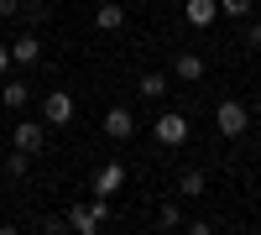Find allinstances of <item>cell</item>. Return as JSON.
<instances>
[{
  "label": "cell",
  "instance_id": "cell-1",
  "mask_svg": "<svg viewBox=\"0 0 261 235\" xmlns=\"http://www.w3.org/2000/svg\"><path fill=\"white\" fill-rule=\"evenodd\" d=\"M105 220H110V199H94V204H73L68 209V230H79V235H99Z\"/></svg>",
  "mask_w": 261,
  "mask_h": 235
},
{
  "label": "cell",
  "instance_id": "cell-2",
  "mask_svg": "<svg viewBox=\"0 0 261 235\" xmlns=\"http://www.w3.org/2000/svg\"><path fill=\"white\" fill-rule=\"evenodd\" d=\"M214 125H220L225 136H246L251 131V110L241 99H220V105H214Z\"/></svg>",
  "mask_w": 261,
  "mask_h": 235
},
{
  "label": "cell",
  "instance_id": "cell-3",
  "mask_svg": "<svg viewBox=\"0 0 261 235\" xmlns=\"http://www.w3.org/2000/svg\"><path fill=\"white\" fill-rule=\"evenodd\" d=\"M151 131H157L162 146H183V141H188V115L167 110V115H157V125H151Z\"/></svg>",
  "mask_w": 261,
  "mask_h": 235
},
{
  "label": "cell",
  "instance_id": "cell-4",
  "mask_svg": "<svg viewBox=\"0 0 261 235\" xmlns=\"http://www.w3.org/2000/svg\"><path fill=\"white\" fill-rule=\"evenodd\" d=\"M68 120H73V94L53 89L47 99H42V125H68Z\"/></svg>",
  "mask_w": 261,
  "mask_h": 235
},
{
  "label": "cell",
  "instance_id": "cell-5",
  "mask_svg": "<svg viewBox=\"0 0 261 235\" xmlns=\"http://www.w3.org/2000/svg\"><path fill=\"white\" fill-rule=\"evenodd\" d=\"M130 131H136V115H130L125 105H110V110H105V136L110 141H130Z\"/></svg>",
  "mask_w": 261,
  "mask_h": 235
},
{
  "label": "cell",
  "instance_id": "cell-6",
  "mask_svg": "<svg viewBox=\"0 0 261 235\" xmlns=\"http://www.w3.org/2000/svg\"><path fill=\"white\" fill-rule=\"evenodd\" d=\"M120 188H125V162H105L94 178V199H115Z\"/></svg>",
  "mask_w": 261,
  "mask_h": 235
},
{
  "label": "cell",
  "instance_id": "cell-7",
  "mask_svg": "<svg viewBox=\"0 0 261 235\" xmlns=\"http://www.w3.org/2000/svg\"><path fill=\"white\" fill-rule=\"evenodd\" d=\"M42 136H47V131H42V120H21V125H16V152L37 157V152H42Z\"/></svg>",
  "mask_w": 261,
  "mask_h": 235
},
{
  "label": "cell",
  "instance_id": "cell-8",
  "mask_svg": "<svg viewBox=\"0 0 261 235\" xmlns=\"http://www.w3.org/2000/svg\"><path fill=\"white\" fill-rule=\"evenodd\" d=\"M11 58L21 63V68H32V63L42 58V37H37V32H21V37L11 42Z\"/></svg>",
  "mask_w": 261,
  "mask_h": 235
},
{
  "label": "cell",
  "instance_id": "cell-9",
  "mask_svg": "<svg viewBox=\"0 0 261 235\" xmlns=\"http://www.w3.org/2000/svg\"><path fill=\"white\" fill-rule=\"evenodd\" d=\"M183 16H188V27H214V16H220V0H188L183 6Z\"/></svg>",
  "mask_w": 261,
  "mask_h": 235
},
{
  "label": "cell",
  "instance_id": "cell-10",
  "mask_svg": "<svg viewBox=\"0 0 261 235\" xmlns=\"http://www.w3.org/2000/svg\"><path fill=\"white\" fill-rule=\"evenodd\" d=\"M178 194H183V199H204V194H209V173H204V167H183Z\"/></svg>",
  "mask_w": 261,
  "mask_h": 235
},
{
  "label": "cell",
  "instance_id": "cell-11",
  "mask_svg": "<svg viewBox=\"0 0 261 235\" xmlns=\"http://www.w3.org/2000/svg\"><path fill=\"white\" fill-rule=\"evenodd\" d=\"M172 79H183V84L204 79V58L199 53H178V58H172Z\"/></svg>",
  "mask_w": 261,
  "mask_h": 235
},
{
  "label": "cell",
  "instance_id": "cell-12",
  "mask_svg": "<svg viewBox=\"0 0 261 235\" xmlns=\"http://www.w3.org/2000/svg\"><path fill=\"white\" fill-rule=\"evenodd\" d=\"M94 27H99V32H125V6H115V0H105V6L94 11Z\"/></svg>",
  "mask_w": 261,
  "mask_h": 235
},
{
  "label": "cell",
  "instance_id": "cell-13",
  "mask_svg": "<svg viewBox=\"0 0 261 235\" xmlns=\"http://www.w3.org/2000/svg\"><path fill=\"white\" fill-rule=\"evenodd\" d=\"M27 99H32V89L21 79H6L0 84V105H6V110H27Z\"/></svg>",
  "mask_w": 261,
  "mask_h": 235
},
{
  "label": "cell",
  "instance_id": "cell-14",
  "mask_svg": "<svg viewBox=\"0 0 261 235\" xmlns=\"http://www.w3.org/2000/svg\"><path fill=\"white\" fill-rule=\"evenodd\" d=\"M21 21H27V27H47L53 6H47V0H21Z\"/></svg>",
  "mask_w": 261,
  "mask_h": 235
},
{
  "label": "cell",
  "instance_id": "cell-15",
  "mask_svg": "<svg viewBox=\"0 0 261 235\" xmlns=\"http://www.w3.org/2000/svg\"><path fill=\"white\" fill-rule=\"evenodd\" d=\"M167 79H172V73H141V94H146V99H162V94H167Z\"/></svg>",
  "mask_w": 261,
  "mask_h": 235
},
{
  "label": "cell",
  "instance_id": "cell-16",
  "mask_svg": "<svg viewBox=\"0 0 261 235\" xmlns=\"http://www.w3.org/2000/svg\"><path fill=\"white\" fill-rule=\"evenodd\" d=\"M157 225H162V230H183V209H178V204L167 199V204L157 209Z\"/></svg>",
  "mask_w": 261,
  "mask_h": 235
},
{
  "label": "cell",
  "instance_id": "cell-17",
  "mask_svg": "<svg viewBox=\"0 0 261 235\" xmlns=\"http://www.w3.org/2000/svg\"><path fill=\"white\" fill-rule=\"evenodd\" d=\"M27 167H32V157H27V152L6 157V178H27Z\"/></svg>",
  "mask_w": 261,
  "mask_h": 235
},
{
  "label": "cell",
  "instance_id": "cell-18",
  "mask_svg": "<svg viewBox=\"0 0 261 235\" xmlns=\"http://www.w3.org/2000/svg\"><path fill=\"white\" fill-rule=\"evenodd\" d=\"M241 42H246V53H261V21H251V27L241 32Z\"/></svg>",
  "mask_w": 261,
  "mask_h": 235
},
{
  "label": "cell",
  "instance_id": "cell-19",
  "mask_svg": "<svg viewBox=\"0 0 261 235\" xmlns=\"http://www.w3.org/2000/svg\"><path fill=\"white\" fill-rule=\"evenodd\" d=\"M225 16H251V0H220Z\"/></svg>",
  "mask_w": 261,
  "mask_h": 235
},
{
  "label": "cell",
  "instance_id": "cell-20",
  "mask_svg": "<svg viewBox=\"0 0 261 235\" xmlns=\"http://www.w3.org/2000/svg\"><path fill=\"white\" fill-rule=\"evenodd\" d=\"M42 230H47V235H63V230H68V215H47V220H42Z\"/></svg>",
  "mask_w": 261,
  "mask_h": 235
},
{
  "label": "cell",
  "instance_id": "cell-21",
  "mask_svg": "<svg viewBox=\"0 0 261 235\" xmlns=\"http://www.w3.org/2000/svg\"><path fill=\"white\" fill-rule=\"evenodd\" d=\"M21 16V0H0V21H16Z\"/></svg>",
  "mask_w": 261,
  "mask_h": 235
},
{
  "label": "cell",
  "instance_id": "cell-22",
  "mask_svg": "<svg viewBox=\"0 0 261 235\" xmlns=\"http://www.w3.org/2000/svg\"><path fill=\"white\" fill-rule=\"evenodd\" d=\"M11 63H16V58H11V47H6V42H0V79L11 73Z\"/></svg>",
  "mask_w": 261,
  "mask_h": 235
},
{
  "label": "cell",
  "instance_id": "cell-23",
  "mask_svg": "<svg viewBox=\"0 0 261 235\" xmlns=\"http://www.w3.org/2000/svg\"><path fill=\"white\" fill-rule=\"evenodd\" d=\"M256 115H261V99H256V105H251V120H256Z\"/></svg>",
  "mask_w": 261,
  "mask_h": 235
},
{
  "label": "cell",
  "instance_id": "cell-24",
  "mask_svg": "<svg viewBox=\"0 0 261 235\" xmlns=\"http://www.w3.org/2000/svg\"><path fill=\"white\" fill-rule=\"evenodd\" d=\"M0 230H6V220H0Z\"/></svg>",
  "mask_w": 261,
  "mask_h": 235
}]
</instances>
